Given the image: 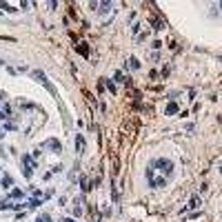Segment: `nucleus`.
<instances>
[{
	"mask_svg": "<svg viewBox=\"0 0 222 222\" xmlns=\"http://www.w3.org/2000/svg\"><path fill=\"white\" fill-rule=\"evenodd\" d=\"M153 166H156L162 176H166V178L173 176V162L169 160V158H158V160H153Z\"/></svg>",
	"mask_w": 222,
	"mask_h": 222,
	"instance_id": "nucleus-1",
	"label": "nucleus"
},
{
	"mask_svg": "<svg viewBox=\"0 0 222 222\" xmlns=\"http://www.w3.org/2000/svg\"><path fill=\"white\" fill-rule=\"evenodd\" d=\"M31 76H33V78H36V80H38V82H42V85H45V89L49 91L51 96H56V89H53V85H51V82L47 80L45 71H38V69H36V71H31Z\"/></svg>",
	"mask_w": 222,
	"mask_h": 222,
	"instance_id": "nucleus-2",
	"label": "nucleus"
},
{
	"mask_svg": "<svg viewBox=\"0 0 222 222\" xmlns=\"http://www.w3.org/2000/svg\"><path fill=\"white\" fill-rule=\"evenodd\" d=\"M45 147H51V149H53V153H62V144H60L58 140H53V138H51V140H47Z\"/></svg>",
	"mask_w": 222,
	"mask_h": 222,
	"instance_id": "nucleus-3",
	"label": "nucleus"
},
{
	"mask_svg": "<svg viewBox=\"0 0 222 222\" xmlns=\"http://www.w3.org/2000/svg\"><path fill=\"white\" fill-rule=\"evenodd\" d=\"M76 144H78V156H82L85 153V138H82V133H76Z\"/></svg>",
	"mask_w": 222,
	"mask_h": 222,
	"instance_id": "nucleus-4",
	"label": "nucleus"
},
{
	"mask_svg": "<svg viewBox=\"0 0 222 222\" xmlns=\"http://www.w3.org/2000/svg\"><path fill=\"white\" fill-rule=\"evenodd\" d=\"M164 113H166V116L178 113V105H176V102H169V105H166V109H164Z\"/></svg>",
	"mask_w": 222,
	"mask_h": 222,
	"instance_id": "nucleus-5",
	"label": "nucleus"
},
{
	"mask_svg": "<svg viewBox=\"0 0 222 222\" xmlns=\"http://www.w3.org/2000/svg\"><path fill=\"white\" fill-rule=\"evenodd\" d=\"M151 187H166V178L164 176H162V178H153Z\"/></svg>",
	"mask_w": 222,
	"mask_h": 222,
	"instance_id": "nucleus-6",
	"label": "nucleus"
},
{
	"mask_svg": "<svg viewBox=\"0 0 222 222\" xmlns=\"http://www.w3.org/2000/svg\"><path fill=\"white\" fill-rule=\"evenodd\" d=\"M100 9H98V14H107V11H111V2H100Z\"/></svg>",
	"mask_w": 222,
	"mask_h": 222,
	"instance_id": "nucleus-7",
	"label": "nucleus"
},
{
	"mask_svg": "<svg viewBox=\"0 0 222 222\" xmlns=\"http://www.w3.org/2000/svg\"><path fill=\"white\" fill-rule=\"evenodd\" d=\"M131 65V69H138V67H140V62L136 60V58H129V60H127V67Z\"/></svg>",
	"mask_w": 222,
	"mask_h": 222,
	"instance_id": "nucleus-8",
	"label": "nucleus"
},
{
	"mask_svg": "<svg viewBox=\"0 0 222 222\" xmlns=\"http://www.w3.org/2000/svg\"><path fill=\"white\" fill-rule=\"evenodd\" d=\"M198 204H200V198H198V196H193V198H191V202H189V209H196Z\"/></svg>",
	"mask_w": 222,
	"mask_h": 222,
	"instance_id": "nucleus-9",
	"label": "nucleus"
},
{
	"mask_svg": "<svg viewBox=\"0 0 222 222\" xmlns=\"http://www.w3.org/2000/svg\"><path fill=\"white\" fill-rule=\"evenodd\" d=\"M78 51H80L82 56H89V49H87V45H78Z\"/></svg>",
	"mask_w": 222,
	"mask_h": 222,
	"instance_id": "nucleus-10",
	"label": "nucleus"
},
{
	"mask_svg": "<svg viewBox=\"0 0 222 222\" xmlns=\"http://www.w3.org/2000/svg\"><path fill=\"white\" fill-rule=\"evenodd\" d=\"M11 198H22V189H14V191H11Z\"/></svg>",
	"mask_w": 222,
	"mask_h": 222,
	"instance_id": "nucleus-11",
	"label": "nucleus"
},
{
	"mask_svg": "<svg viewBox=\"0 0 222 222\" xmlns=\"http://www.w3.org/2000/svg\"><path fill=\"white\" fill-rule=\"evenodd\" d=\"M107 87H109L111 93H116V87H113V82H111V80H107Z\"/></svg>",
	"mask_w": 222,
	"mask_h": 222,
	"instance_id": "nucleus-12",
	"label": "nucleus"
},
{
	"mask_svg": "<svg viewBox=\"0 0 222 222\" xmlns=\"http://www.w3.org/2000/svg\"><path fill=\"white\" fill-rule=\"evenodd\" d=\"M38 220H40V222H51V218L49 216H42V218H38Z\"/></svg>",
	"mask_w": 222,
	"mask_h": 222,
	"instance_id": "nucleus-13",
	"label": "nucleus"
},
{
	"mask_svg": "<svg viewBox=\"0 0 222 222\" xmlns=\"http://www.w3.org/2000/svg\"><path fill=\"white\" fill-rule=\"evenodd\" d=\"M218 9H222V2H218Z\"/></svg>",
	"mask_w": 222,
	"mask_h": 222,
	"instance_id": "nucleus-14",
	"label": "nucleus"
}]
</instances>
